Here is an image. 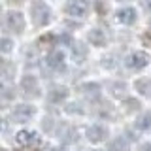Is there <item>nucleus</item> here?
<instances>
[{
  "label": "nucleus",
  "mask_w": 151,
  "mask_h": 151,
  "mask_svg": "<svg viewBox=\"0 0 151 151\" xmlns=\"http://www.w3.org/2000/svg\"><path fill=\"white\" fill-rule=\"evenodd\" d=\"M30 17L32 23L38 27H45L47 23L51 21V9L45 2L42 0H32L30 2Z\"/></svg>",
  "instance_id": "1"
},
{
  "label": "nucleus",
  "mask_w": 151,
  "mask_h": 151,
  "mask_svg": "<svg viewBox=\"0 0 151 151\" xmlns=\"http://www.w3.org/2000/svg\"><path fill=\"white\" fill-rule=\"evenodd\" d=\"M6 27H8V30L21 34L25 30V17H23V13H19V12L6 13Z\"/></svg>",
  "instance_id": "2"
},
{
  "label": "nucleus",
  "mask_w": 151,
  "mask_h": 151,
  "mask_svg": "<svg viewBox=\"0 0 151 151\" xmlns=\"http://www.w3.org/2000/svg\"><path fill=\"white\" fill-rule=\"evenodd\" d=\"M66 13L72 17H85L89 13L87 0H68L66 2Z\"/></svg>",
  "instance_id": "3"
},
{
  "label": "nucleus",
  "mask_w": 151,
  "mask_h": 151,
  "mask_svg": "<svg viewBox=\"0 0 151 151\" xmlns=\"http://www.w3.org/2000/svg\"><path fill=\"white\" fill-rule=\"evenodd\" d=\"M21 91L25 96H32V98H38L40 96V85H38V79L34 76H25L21 79Z\"/></svg>",
  "instance_id": "4"
},
{
  "label": "nucleus",
  "mask_w": 151,
  "mask_h": 151,
  "mask_svg": "<svg viewBox=\"0 0 151 151\" xmlns=\"http://www.w3.org/2000/svg\"><path fill=\"white\" fill-rule=\"evenodd\" d=\"M149 64V55L145 51H134L127 57V66L132 70H140V68H145Z\"/></svg>",
  "instance_id": "5"
},
{
  "label": "nucleus",
  "mask_w": 151,
  "mask_h": 151,
  "mask_svg": "<svg viewBox=\"0 0 151 151\" xmlns=\"http://www.w3.org/2000/svg\"><path fill=\"white\" fill-rule=\"evenodd\" d=\"M34 115V106H28V104H19L13 110V119L17 123H27L30 121V117Z\"/></svg>",
  "instance_id": "6"
},
{
  "label": "nucleus",
  "mask_w": 151,
  "mask_h": 151,
  "mask_svg": "<svg viewBox=\"0 0 151 151\" xmlns=\"http://www.w3.org/2000/svg\"><path fill=\"white\" fill-rule=\"evenodd\" d=\"M45 64L49 66L51 70H60L64 66V53L60 49L51 51V53L45 57Z\"/></svg>",
  "instance_id": "7"
},
{
  "label": "nucleus",
  "mask_w": 151,
  "mask_h": 151,
  "mask_svg": "<svg viewBox=\"0 0 151 151\" xmlns=\"http://www.w3.org/2000/svg\"><path fill=\"white\" fill-rule=\"evenodd\" d=\"M15 138H17V144H21V145H32L40 142V136L34 130H19Z\"/></svg>",
  "instance_id": "8"
},
{
  "label": "nucleus",
  "mask_w": 151,
  "mask_h": 151,
  "mask_svg": "<svg viewBox=\"0 0 151 151\" xmlns=\"http://www.w3.org/2000/svg\"><path fill=\"white\" fill-rule=\"evenodd\" d=\"M106 136H108V132L100 125H91L87 129V138H89V142H94V144H96V142H102Z\"/></svg>",
  "instance_id": "9"
},
{
  "label": "nucleus",
  "mask_w": 151,
  "mask_h": 151,
  "mask_svg": "<svg viewBox=\"0 0 151 151\" xmlns=\"http://www.w3.org/2000/svg\"><path fill=\"white\" fill-rule=\"evenodd\" d=\"M117 21L121 23V25H132V23L136 21V9L132 8H123L117 12Z\"/></svg>",
  "instance_id": "10"
},
{
  "label": "nucleus",
  "mask_w": 151,
  "mask_h": 151,
  "mask_svg": "<svg viewBox=\"0 0 151 151\" xmlns=\"http://www.w3.org/2000/svg\"><path fill=\"white\" fill-rule=\"evenodd\" d=\"M87 38H89V42H91V45H94V47L106 45V34H104V30H100V28H93Z\"/></svg>",
  "instance_id": "11"
},
{
  "label": "nucleus",
  "mask_w": 151,
  "mask_h": 151,
  "mask_svg": "<svg viewBox=\"0 0 151 151\" xmlns=\"http://www.w3.org/2000/svg\"><path fill=\"white\" fill-rule=\"evenodd\" d=\"M13 76H15V64L6 60V59H0V78L12 79Z\"/></svg>",
  "instance_id": "12"
},
{
  "label": "nucleus",
  "mask_w": 151,
  "mask_h": 151,
  "mask_svg": "<svg viewBox=\"0 0 151 151\" xmlns=\"http://www.w3.org/2000/svg\"><path fill=\"white\" fill-rule=\"evenodd\" d=\"M134 89L142 94V96L151 98V79H149V78H142V79H138V81L134 83Z\"/></svg>",
  "instance_id": "13"
},
{
  "label": "nucleus",
  "mask_w": 151,
  "mask_h": 151,
  "mask_svg": "<svg viewBox=\"0 0 151 151\" xmlns=\"http://www.w3.org/2000/svg\"><path fill=\"white\" fill-rule=\"evenodd\" d=\"M66 96H68V89L66 87H53L49 91V98L53 102H60V100H64Z\"/></svg>",
  "instance_id": "14"
},
{
  "label": "nucleus",
  "mask_w": 151,
  "mask_h": 151,
  "mask_svg": "<svg viewBox=\"0 0 151 151\" xmlns=\"http://www.w3.org/2000/svg\"><path fill=\"white\" fill-rule=\"evenodd\" d=\"M136 129H140V130H147V129H151V111L142 113L138 119H136Z\"/></svg>",
  "instance_id": "15"
},
{
  "label": "nucleus",
  "mask_w": 151,
  "mask_h": 151,
  "mask_svg": "<svg viewBox=\"0 0 151 151\" xmlns=\"http://www.w3.org/2000/svg\"><path fill=\"white\" fill-rule=\"evenodd\" d=\"M81 89H83V93L87 94V96H94V98H96L98 94H100V87H98L96 83H85Z\"/></svg>",
  "instance_id": "16"
},
{
  "label": "nucleus",
  "mask_w": 151,
  "mask_h": 151,
  "mask_svg": "<svg viewBox=\"0 0 151 151\" xmlns=\"http://www.w3.org/2000/svg\"><path fill=\"white\" fill-rule=\"evenodd\" d=\"M13 49V42L9 38H0V53H9Z\"/></svg>",
  "instance_id": "17"
},
{
  "label": "nucleus",
  "mask_w": 151,
  "mask_h": 151,
  "mask_svg": "<svg viewBox=\"0 0 151 151\" xmlns=\"http://www.w3.org/2000/svg\"><path fill=\"white\" fill-rule=\"evenodd\" d=\"M127 149H129V144H127L123 138H117L111 144V151H127Z\"/></svg>",
  "instance_id": "18"
},
{
  "label": "nucleus",
  "mask_w": 151,
  "mask_h": 151,
  "mask_svg": "<svg viewBox=\"0 0 151 151\" xmlns=\"http://www.w3.org/2000/svg\"><path fill=\"white\" fill-rule=\"evenodd\" d=\"M111 94L113 96H117V98H121L123 94H125V91H127V85L125 83H115V85H111Z\"/></svg>",
  "instance_id": "19"
},
{
  "label": "nucleus",
  "mask_w": 151,
  "mask_h": 151,
  "mask_svg": "<svg viewBox=\"0 0 151 151\" xmlns=\"http://www.w3.org/2000/svg\"><path fill=\"white\" fill-rule=\"evenodd\" d=\"M83 57H85V49H83V45H81V44H76V47H74V59L78 60V63H81Z\"/></svg>",
  "instance_id": "20"
},
{
  "label": "nucleus",
  "mask_w": 151,
  "mask_h": 151,
  "mask_svg": "<svg viewBox=\"0 0 151 151\" xmlns=\"http://www.w3.org/2000/svg\"><path fill=\"white\" fill-rule=\"evenodd\" d=\"M59 42H60V44H66V45H72V38H70L68 34L59 36Z\"/></svg>",
  "instance_id": "21"
},
{
  "label": "nucleus",
  "mask_w": 151,
  "mask_h": 151,
  "mask_svg": "<svg viewBox=\"0 0 151 151\" xmlns=\"http://www.w3.org/2000/svg\"><path fill=\"white\" fill-rule=\"evenodd\" d=\"M144 42H145V44H147V45L151 47V28H149V30L144 34Z\"/></svg>",
  "instance_id": "22"
},
{
  "label": "nucleus",
  "mask_w": 151,
  "mask_h": 151,
  "mask_svg": "<svg viewBox=\"0 0 151 151\" xmlns=\"http://www.w3.org/2000/svg\"><path fill=\"white\" fill-rule=\"evenodd\" d=\"M144 2V6H147V8H151V0H142Z\"/></svg>",
  "instance_id": "23"
},
{
  "label": "nucleus",
  "mask_w": 151,
  "mask_h": 151,
  "mask_svg": "<svg viewBox=\"0 0 151 151\" xmlns=\"http://www.w3.org/2000/svg\"><path fill=\"white\" fill-rule=\"evenodd\" d=\"M8 2H12V4H21V2H25V0H8Z\"/></svg>",
  "instance_id": "24"
},
{
  "label": "nucleus",
  "mask_w": 151,
  "mask_h": 151,
  "mask_svg": "<svg viewBox=\"0 0 151 151\" xmlns=\"http://www.w3.org/2000/svg\"><path fill=\"white\" fill-rule=\"evenodd\" d=\"M2 129H4V121L0 119V130H2Z\"/></svg>",
  "instance_id": "25"
}]
</instances>
